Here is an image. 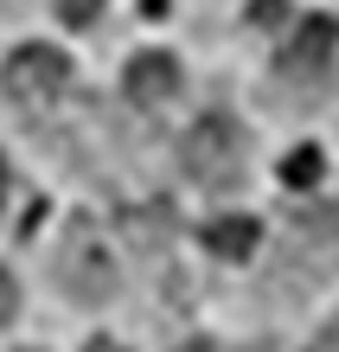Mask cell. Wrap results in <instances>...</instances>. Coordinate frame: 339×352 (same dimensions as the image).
Here are the masks:
<instances>
[{
    "label": "cell",
    "instance_id": "6da1fadb",
    "mask_svg": "<svg viewBox=\"0 0 339 352\" xmlns=\"http://www.w3.org/2000/svg\"><path fill=\"white\" fill-rule=\"evenodd\" d=\"M179 160H186V173L199 186L224 192V186L243 179V129L230 116H205V122H193V135L179 141Z\"/></svg>",
    "mask_w": 339,
    "mask_h": 352
},
{
    "label": "cell",
    "instance_id": "7a4b0ae2",
    "mask_svg": "<svg viewBox=\"0 0 339 352\" xmlns=\"http://www.w3.org/2000/svg\"><path fill=\"white\" fill-rule=\"evenodd\" d=\"M65 84H71V58L58 52V45H19L7 58V71H0V90H7L13 102H26V109L58 102Z\"/></svg>",
    "mask_w": 339,
    "mask_h": 352
},
{
    "label": "cell",
    "instance_id": "3957f363",
    "mask_svg": "<svg viewBox=\"0 0 339 352\" xmlns=\"http://www.w3.org/2000/svg\"><path fill=\"white\" fill-rule=\"evenodd\" d=\"M58 276H65V288H71V295H83V301H102V295L116 288V269H109V256L96 250V237H90V231H71Z\"/></svg>",
    "mask_w": 339,
    "mask_h": 352
},
{
    "label": "cell",
    "instance_id": "277c9868",
    "mask_svg": "<svg viewBox=\"0 0 339 352\" xmlns=\"http://www.w3.org/2000/svg\"><path fill=\"white\" fill-rule=\"evenodd\" d=\"M333 45H339L333 19H301V32H294L288 52H282V77H320L327 58H333Z\"/></svg>",
    "mask_w": 339,
    "mask_h": 352
},
{
    "label": "cell",
    "instance_id": "5b68a950",
    "mask_svg": "<svg viewBox=\"0 0 339 352\" xmlns=\"http://www.w3.org/2000/svg\"><path fill=\"white\" fill-rule=\"evenodd\" d=\"M122 84H129L135 102H173V90H179V58L173 52H141Z\"/></svg>",
    "mask_w": 339,
    "mask_h": 352
},
{
    "label": "cell",
    "instance_id": "8992f818",
    "mask_svg": "<svg viewBox=\"0 0 339 352\" xmlns=\"http://www.w3.org/2000/svg\"><path fill=\"white\" fill-rule=\"evenodd\" d=\"M256 237H263L256 218H211V224H205V250H211V256H230V263L256 250Z\"/></svg>",
    "mask_w": 339,
    "mask_h": 352
},
{
    "label": "cell",
    "instance_id": "52a82bcc",
    "mask_svg": "<svg viewBox=\"0 0 339 352\" xmlns=\"http://www.w3.org/2000/svg\"><path fill=\"white\" fill-rule=\"evenodd\" d=\"M301 237L320 269H339V212H301Z\"/></svg>",
    "mask_w": 339,
    "mask_h": 352
},
{
    "label": "cell",
    "instance_id": "ba28073f",
    "mask_svg": "<svg viewBox=\"0 0 339 352\" xmlns=\"http://www.w3.org/2000/svg\"><path fill=\"white\" fill-rule=\"evenodd\" d=\"M320 173H327V160H320V148H294V154L282 160V186H301V192H307V186L320 179Z\"/></svg>",
    "mask_w": 339,
    "mask_h": 352
},
{
    "label": "cell",
    "instance_id": "9c48e42d",
    "mask_svg": "<svg viewBox=\"0 0 339 352\" xmlns=\"http://www.w3.org/2000/svg\"><path fill=\"white\" fill-rule=\"evenodd\" d=\"M58 13H65V26H90L102 13V0H58Z\"/></svg>",
    "mask_w": 339,
    "mask_h": 352
},
{
    "label": "cell",
    "instance_id": "30bf717a",
    "mask_svg": "<svg viewBox=\"0 0 339 352\" xmlns=\"http://www.w3.org/2000/svg\"><path fill=\"white\" fill-rule=\"evenodd\" d=\"M13 307H19V288H13V276H7V269H0V327L13 320Z\"/></svg>",
    "mask_w": 339,
    "mask_h": 352
},
{
    "label": "cell",
    "instance_id": "8fae6325",
    "mask_svg": "<svg viewBox=\"0 0 339 352\" xmlns=\"http://www.w3.org/2000/svg\"><path fill=\"white\" fill-rule=\"evenodd\" d=\"M250 19H256V26H275V19H282V0H256V7H250Z\"/></svg>",
    "mask_w": 339,
    "mask_h": 352
},
{
    "label": "cell",
    "instance_id": "7c38bea8",
    "mask_svg": "<svg viewBox=\"0 0 339 352\" xmlns=\"http://www.w3.org/2000/svg\"><path fill=\"white\" fill-rule=\"evenodd\" d=\"M83 352H122L116 340H90V346H83Z\"/></svg>",
    "mask_w": 339,
    "mask_h": 352
},
{
    "label": "cell",
    "instance_id": "4fadbf2b",
    "mask_svg": "<svg viewBox=\"0 0 339 352\" xmlns=\"http://www.w3.org/2000/svg\"><path fill=\"white\" fill-rule=\"evenodd\" d=\"M0 205H7V160H0Z\"/></svg>",
    "mask_w": 339,
    "mask_h": 352
},
{
    "label": "cell",
    "instance_id": "5bb4252c",
    "mask_svg": "<svg viewBox=\"0 0 339 352\" xmlns=\"http://www.w3.org/2000/svg\"><path fill=\"white\" fill-rule=\"evenodd\" d=\"M193 352H211V346H193Z\"/></svg>",
    "mask_w": 339,
    "mask_h": 352
}]
</instances>
